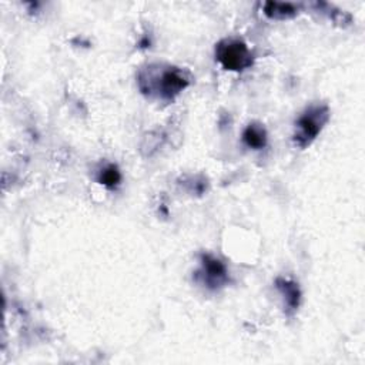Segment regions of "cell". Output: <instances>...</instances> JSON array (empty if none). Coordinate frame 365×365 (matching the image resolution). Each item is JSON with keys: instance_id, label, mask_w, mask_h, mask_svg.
I'll use <instances>...</instances> for the list:
<instances>
[{"instance_id": "obj_1", "label": "cell", "mask_w": 365, "mask_h": 365, "mask_svg": "<svg viewBox=\"0 0 365 365\" xmlns=\"http://www.w3.org/2000/svg\"><path fill=\"white\" fill-rule=\"evenodd\" d=\"M190 84L187 73L174 66H148L138 74V86L144 94L171 101Z\"/></svg>"}, {"instance_id": "obj_2", "label": "cell", "mask_w": 365, "mask_h": 365, "mask_svg": "<svg viewBox=\"0 0 365 365\" xmlns=\"http://www.w3.org/2000/svg\"><path fill=\"white\" fill-rule=\"evenodd\" d=\"M329 120V108L325 104H312L297 118L294 143L299 148H307L322 131Z\"/></svg>"}, {"instance_id": "obj_3", "label": "cell", "mask_w": 365, "mask_h": 365, "mask_svg": "<svg viewBox=\"0 0 365 365\" xmlns=\"http://www.w3.org/2000/svg\"><path fill=\"white\" fill-rule=\"evenodd\" d=\"M215 58L230 71H242L252 64V53L240 38H224L215 47Z\"/></svg>"}, {"instance_id": "obj_4", "label": "cell", "mask_w": 365, "mask_h": 365, "mask_svg": "<svg viewBox=\"0 0 365 365\" xmlns=\"http://www.w3.org/2000/svg\"><path fill=\"white\" fill-rule=\"evenodd\" d=\"M200 277L210 289H217L227 282L228 272L224 262L210 254H204L201 257Z\"/></svg>"}, {"instance_id": "obj_5", "label": "cell", "mask_w": 365, "mask_h": 365, "mask_svg": "<svg viewBox=\"0 0 365 365\" xmlns=\"http://www.w3.org/2000/svg\"><path fill=\"white\" fill-rule=\"evenodd\" d=\"M277 288L281 292L287 311L294 312L295 309H298L299 307V299H301V291L298 288V284H295L294 281L285 279V278H278L277 279Z\"/></svg>"}, {"instance_id": "obj_6", "label": "cell", "mask_w": 365, "mask_h": 365, "mask_svg": "<svg viewBox=\"0 0 365 365\" xmlns=\"http://www.w3.org/2000/svg\"><path fill=\"white\" fill-rule=\"evenodd\" d=\"M267 130L259 123H251L242 133V141L252 150H261L267 145Z\"/></svg>"}, {"instance_id": "obj_7", "label": "cell", "mask_w": 365, "mask_h": 365, "mask_svg": "<svg viewBox=\"0 0 365 365\" xmlns=\"http://www.w3.org/2000/svg\"><path fill=\"white\" fill-rule=\"evenodd\" d=\"M264 13L267 17L274 20H287L297 16L298 9L292 3H281V1H267L264 4Z\"/></svg>"}, {"instance_id": "obj_8", "label": "cell", "mask_w": 365, "mask_h": 365, "mask_svg": "<svg viewBox=\"0 0 365 365\" xmlns=\"http://www.w3.org/2000/svg\"><path fill=\"white\" fill-rule=\"evenodd\" d=\"M120 181H121V174L117 165L114 164L106 165L98 174V182L110 190H114L120 184Z\"/></svg>"}]
</instances>
